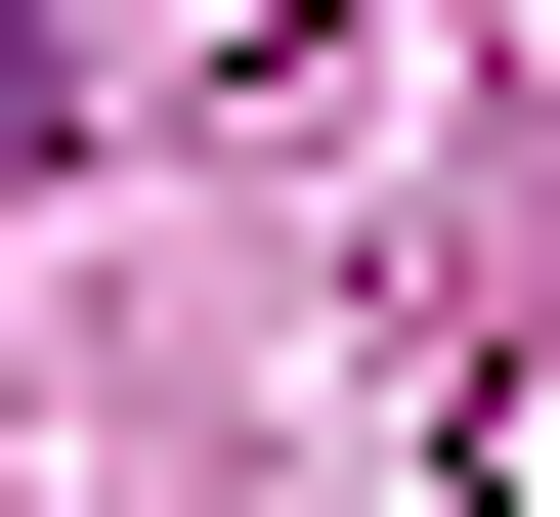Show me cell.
I'll return each mask as SVG.
<instances>
[{
	"label": "cell",
	"instance_id": "obj_1",
	"mask_svg": "<svg viewBox=\"0 0 560 517\" xmlns=\"http://www.w3.org/2000/svg\"><path fill=\"white\" fill-rule=\"evenodd\" d=\"M0 173H44V0H0Z\"/></svg>",
	"mask_w": 560,
	"mask_h": 517
}]
</instances>
